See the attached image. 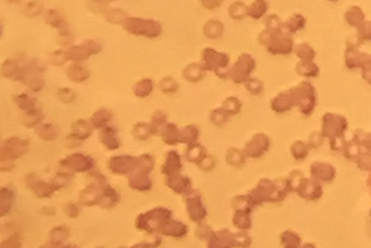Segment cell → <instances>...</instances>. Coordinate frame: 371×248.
Wrapping results in <instances>:
<instances>
[{
    "label": "cell",
    "instance_id": "cell-1",
    "mask_svg": "<svg viewBox=\"0 0 371 248\" xmlns=\"http://www.w3.org/2000/svg\"><path fill=\"white\" fill-rule=\"evenodd\" d=\"M16 70L12 79L21 81L34 92H40L44 86V66L37 60L21 55L15 57Z\"/></svg>",
    "mask_w": 371,
    "mask_h": 248
},
{
    "label": "cell",
    "instance_id": "cell-2",
    "mask_svg": "<svg viewBox=\"0 0 371 248\" xmlns=\"http://www.w3.org/2000/svg\"><path fill=\"white\" fill-rule=\"evenodd\" d=\"M124 29L129 33L142 35L148 38H155L160 35L162 27L157 21L131 17L124 23Z\"/></svg>",
    "mask_w": 371,
    "mask_h": 248
},
{
    "label": "cell",
    "instance_id": "cell-3",
    "mask_svg": "<svg viewBox=\"0 0 371 248\" xmlns=\"http://www.w3.org/2000/svg\"><path fill=\"white\" fill-rule=\"evenodd\" d=\"M202 67L204 70H213L219 76H224V70L227 67L229 62L227 55L215 49L206 48L202 51Z\"/></svg>",
    "mask_w": 371,
    "mask_h": 248
},
{
    "label": "cell",
    "instance_id": "cell-4",
    "mask_svg": "<svg viewBox=\"0 0 371 248\" xmlns=\"http://www.w3.org/2000/svg\"><path fill=\"white\" fill-rule=\"evenodd\" d=\"M102 51V46L93 40H86L81 44L75 45L66 51L67 60L74 62L84 61L91 56Z\"/></svg>",
    "mask_w": 371,
    "mask_h": 248
},
{
    "label": "cell",
    "instance_id": "cell-5",
    "mask_svg": "<svg viewBox=\"0 0 371 248\" xmlns=\"http://www.w3.org/2000/svg\"><path fill=\"white\" fill-rule=\"evenodd\" d=\"M46 23L58 30L60 39L64 44H68L73 39L68 23L65 20L63 16L56 9H50L47 12Z\"/></svg>",
    "mask_w": 371,
    "mask_h": 248
},
{
    "label": "cell",
    "instance_id": "cell-6",
    "mask_svg": "<svg viewBox=\"0 0 371 248\" xmlns=\"http://www.w3.org/2000/svg\"><path fill=\"white\" fill-rule=\"evenodd\" d=\"M254 66L253 59L249 55H243L233 68L232 77L236 83L244 80L246 76L251 72Z\"/></svg>",
    "mask_w": 371,
    "mask_h": 248
},
{
    "label": "cell",
    "instance_id": "cell-7",
    "mask_svg": "<svg viewBox=\"0 0 371 248\" xmlns=\"http://www.w3.org/2000/svg\"><path fill=\"white\" fill-rule=\"evenodd\" d=\"M204 75V70L200 64L193 63L187 66L183 72V76L187 81L196 83L202 79Z\"/></svg>",
    "mask_w": 371,
    "mask_h": 248
},
{
    "label": "cell",
    "instance_id": "cell-8",
    "mask_svg": "<svg viewBox=\"0 0 371 248\" xmlns=\"http://www.w3.org/2000/svg\"><path fill=\"white\" fill-rule=\"evenodd\" d=\"M90 71L79 64H72L68 69V78L75 83H81L89 78Z\"/></svg>",
    "mask_w": 371,
    "mask_h": 248
},
{
    "label": "cell",
    "instance_id": "cell-9",
    "mask_svg": "<svg viewBox=\"0 0 371 248\" xmlns=\"http://www.w3.org/2000/svg\"><path fill=\"white\" fill-rule=\"evenodd\" d=\"M154 85L152 80L146 79L137 82L133 87V92L138 97L147 96L152 93Z\"/></svg>",
    "mask_w": 371,
    "mask_h": 248
},
{
    "label": "cell",
    "instance_id": "cell-10",
    "mask_svg": "<svg viewBox=\"0 0 371 248\" xmlns=\"http://www.w3.org/2000/svg\"><path fill=\"white\" fill-rule=\"evenodd\" d=\"M14 102L16 103L17 107L23 111H27L36 108L35 99L27 94L23 93L15 96Z\"/></svg>",
    "mask_w": 371,
    "mask_h": 248
},
{
    "label": "cell",
    "instance_id": "cell-11",
    "mask_svg": "<svg viewBox=\"0 0 371 248\" xmlns=\"http://www.w3.org/2000/svg\"><path fill=\"white\" fill-rule=\"evenodd\" d=\"M223 31V26L219 21H210L204 27V33L207 37L216 38L221 36Z\"/></svg>",
    "mask_w": 371,
    "mask_h": 248
},
{
    "label": "cell",
    "instance_id": "cell-12",
    "mask_svg": "<svg viewBox=\"0 0 371 248\" xmlns=\"http://www.w3.org/2000/svg\"><path fill=\"white\" fill-rule=\"evenodd\" d=\"M43 118H44V115H43L42 111L36 107L34 109L26 111L23 121L24 124L27 126H34V125L39 123Z\"/></svg>",
    "mask_w": 371,
    "mask_h": 248
},
{
    "label": "cell",
    "instance_id": "cell-13",
    "mask_svg": "<svg viewBox=\"0 0 371 248\" xmlns=\"http://www.w3.org/2000/svg\"><path fill=\"white\" fill-rule=\"evenodd\" d=\"M112 114L106 109H100L97 111L92 116L93 124L97 128L103 126L107 122L111 120Z\"/></svg>",
    "mask_w": 371,
    "mask_h": 248
},
{
    "label": "cell",
    "instance_id": "cell-14",
    "mask_svg": "<svg viewBox=\"0 0 371 248\" xmlns=\"http://www.w3.org/2000/svg\"><path fill=\"white\" fill-rule=\"evenodd\" d=\"M106 19L108 22L116 24L125 23L128 19L126 13L118 8L110 10L106 14Z\"/></svg>",
    "mask_w": 371,
    "mask_h": 248
},
{
    "label": "cell",
    "instance_id": "cell-15",
    "mask_svg": "<svg viewBox=\"0 0 371 248\" xmlns=\"http://www.w3.org/2000/svg\"><path fill=\"white\" fill-rule=\"evenodd\" d=\"M74 134L81 139H86L90 134V128L84 120H78L73 125Z\"/></svg>",
    "mask_w": 371,
    "mask_h": 248
},
{
    "label": "cell",
    "instance_id": "cell-16",
    "mask_svg": "<svg viewBox=\"0 0 371 248\" xmlns=\"http://www.w3.org/2000/svg\"><path fill=\"white\" fill-rule=\"evenodd\" d=\"M159 88L165 93L172 94L177 91L178 85L171 77H166L160 82Z\"/></svg>",
    "mask_w": 371,
    "mask_h": 248
},
{
    "label": "cell",
    "instance_id": "cell-17",
    "mask_svg": "<svg viewBox=\"0 0 371 248\" xmlns=\"http://www.w3.org/2000/svg\"><path fill=\"white\" fill-rule=\"evenodd\" d=\"M58 96L60 100L65 103H70L75 100V93L70 88H61L58 91Z\"/></svg>",
    "mask_w": 371,
    "mask_h": 248
},
{
    "label": "cell",
    "instance_id": "cell-18",
    "mask_svg": "<svg viewBox=\"0 0 371 248\" xmlns=\"http://www.w3.org/2000/svg\"><path fill=\"white\" fill-rule=\"evenodd\" d=\"M42 10L43 6L38 2L31 1L26 5L25 14L29 17L38 16L42 12Z\"/></svg>",
    "mask_w": 371,
    "mask_h": 248
},
{
    "label": "cell",
    "instance_id": "cell-19",
    "mask_svg": "<svg viewBox=\"0 0 371 248\" xmlns=\"http://www.w3.org/2000/svg\"><path fill=\"white\" fill-rule=\"evenodd\" d=\"M223 109L226 111L230 112V113H236L240 109L241 105L236 98H229L226 99L223 103Z\"/></svg>",
    "mask_w": 371,
    "mask_h": 248
},
{
    "label": "cell",
    "instance_id": "cell-20",
    "mask_svg": "<svg viewBox=\"0 0 371 248\" xmlns=\"http://www.w3.org/2000/svg\"><path fill=\"white\" fill-rule=\"evenodd\" d=\"M39 135L42 138L46 139H53L57 135V132L54 127L51 124H46L40 128Z\"/></svg>",
    "mask_w": 371,
    "mask_h": 248
},
{
    "label": "cell",
    "instance_id": "cell-21",
    "mask_svg": "<svg viewBox=\"0 0 371 248\" xmlns=\"http://www.w3.org/2000/svg\"><path fill=\"white\" fill-rule=\"evenodd\" d=\"M107 2L103 1H92L88 2V8L92 12L96 13L104 12L106 10Z\"/></svg>",
    "mask_w": 371,
    "mask_h": 248
},
{
    "label": "cell",
    "instance_id": "cell-22",
    "mask_svg": "<svg viewBox=\"0 0 371 248\" xmlns=\"http://www.w3.org/2000/svg\"><path fill=\"white\" fill-rule=\"evenodd\" d=\"M66 51L60 49L53 53L51 58V62L54 65L61 66L67 61Z\"/></svg>",
    "mask_w": 371,
    "mask_h": 248
},
{
    "label": "cell",
    "instance_id": "cell-23",
    "mask_svg": "<svg viewBox=\"0 0 371 248\" xmlns=\"http://www.w3.org/2000/svg\"><path fill=\"white\" fill-rule=\"evenodd\" d=\"M102 140L105 144L109 146H113L116 144L115 133L112 128H106L103 131Z\"/></svg>",
    "mask_w": 371,
    "mask_h": 248
}]
</instances>
